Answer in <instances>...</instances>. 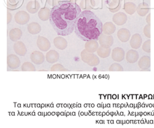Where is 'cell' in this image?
Masks as SVG:
<instances>
[{
    "label": "cell",
    "instance_id": "obj_2",
    "mask_svg": "<svg viewBox=\"0 0 154 128\" xmlns=\"http://www.w3.org/2000/svg\"><path fill=\"white\" fill-rule=\"evenodd\" d=\"M102 25L100 20L90 10L82 11L77 18L75 32L81 40L89 41L97 40L102 32Z\"/></svg>",
    "mask_w": 154,
    "mask_h": 128
},
{
    "label": "cell",
    "instance_id": "obj_6",
    "mask_svg": "<svg viewBox=\"0 0 154 128\" xmlns=\"http://www.w3.org/2000/svg\"><path fill=\"white\" fill-rule=\"evenodd\" d=\"M30 59L35 65H40L45 61V57L40 51H34L30 55Z\"/></svg>",
    "mask_w": 154,
    "mask_h": 128
},
{
    "label": "cell",
    "instance_id": "obj_9",
    "mask_svg": "<svg viewBox=\"0 0 154 128\" xmlns=\"http://www.w3.org/2000/svg\"><path fill=\"white\" fill-rule=\"evenodd\" d=\"M26 9L30 13L35 14L36 12L40 11V5L38 1H36V0H32V1H30L27 3L26 6Z\"/></svg>",
    "mask_w": 154,
    "mask_h": 128
},
{
    "label": "cell",
    "instance_id": "obj_10",
    "mask_svg": "<svg viewBox=\"0 0 154 128\" xmlns=\"http://www.w3.org/2000/svg\"><path fill=\"white\" fill-rule=\"evenodd\" d=\"M59 59V54L56 50H50L46 55V61L51 64L56 62Z\"/></svg>",
    "mask_w": 154,
    "mask_h": 128
},
{
    "label": "cell",
    "instance_id": "obj_21",
    "mask_svg": "<svg viewBox=\"0 0 154 128\" xmlns=\"http://www.w3.org/2000/svg\"><path fill=\"white\" fill-rule=\"evenodd\" d=\"M115 27L112 25L111 23H107L104 25V26H103V28H102V31H104L106 34H111L115 30Z\"/></svg>",
    "mask_w": 154,
    "mask_h": 128
},
{
    "label": "cell",
    "instance_id": "obj_14",
    "mask_svg": "<svg viewBox=\"0 0 154 128\" xmlns=\"http://www.w3.org/2000/svg\"><path fill=\"white\" fill-rule=\"evenodd\" d=\"M124 55H125V53L122 48H117L114 49L113 51L112 58L114 60L120 61L123 59Z\"/></svg>",
    "mask_w": 154,
    "mask_h": 128
},
{
    "label": "cell",
    "instance_id": "obj_29",
    "mask_svg": "<svg viewBox=\"0 0 154 128\" xmlns=\"http://www.w3.org/2000/svg\"><path fill=\"white\" fill-rule=\"evenodd\" d=\"M69 2L73 3H76L77 4V2H78V0H69Z\"/></svg>",
    "mask_w": 154,
    "mask_h": 128
},
{
    "label": "cell",
    "instance_id": "obj_24",
    "mask_svg": "<svg viewBox=\"0 0 154 128\" xmlns=\"http://www.w3.org/2000/svg\"><path fill=\"white\" fill-rule=\"evenodd\" d=\"M110 52V51L109 50H104L103 48H99V50L98 51V54L101 57L104 58V57L107 56L109 55Z\"/></svg>",
    "mask_w": 154,
    "mask_h": 128
},
{
    "label": "cell",
    "instance_id": "obj_23",
    "mask_svg": "<svg viewBox=\"0 0 154 128\" xmlns=\"http://www.w3.org/2000/svg\"><path fill=\"white\" fill-rule=\"evenodd\" d=\"M51 71H69L68 69L64 68L63 66H62L60 64H56V65H54L51 68Z\"/></svg>",
    "mask_w": 154,
    "mask_h": 128
},
{
    "label": "cell",
    "instance_id": "obj_8",
    "mask_svg": "<svg viewBox=\"0 0 154 128\" xmlns=\"http://www.w3.org/2000/svg\"><path fill=\"white\" fill-rule=\"evenodd\" d=\"M53 42L56 48L60 50H65L68 45L67 41L63 37L61 36H58L56 37L54 39Z\"/></svg>",
    "mask_w": 154,
    "mask_h": 128
},
{
    "label": "cell",
    "instance_id": "obj_18",
    "mask_svg": "<svg viewBox=\"0 0 154 128\" xmlns=\"http://www.w3.org/2000/svg\"><path fill=\"white\" fill-rule=\"evenodd\" d=\"M126 21V17L125 16V14H124L123 13H119L115 14L113 17V21L119 24V25H122L123 24H124Z\"/></svg>",
    "mask_w": 154,
    "mask_h": 128
},
{
    "label": "cell",
    "instance_id": "obj_1",
    "mask_svg": "<svg viewBox=\"0 0 154 128\" xmlns=\"http://www.w3.org/2000/svg\"><path fill=\"white\" fill-rule=\"evenodd\" d=\"M81 12L82 9L78 4L60 1L51 9L50 24L57 35H69L74 30L76 21Z\"/></svg>",
    "mask_w": 154,
    "mask_h": 128
},
{
    "label": "cell",
    "instance_id": "obj_4",
    "mask_svg": "<svg viewBox=\"0 0 154 128\" xmlns=\"http://www.w3.org/2000/svg\"><path fill=\"white\" fill-rule=\"evenodd\" d=\"M36 45L42 52H48L51 48V43L49 40L45 37L38 36L36 41Z\"/></svg>",
    "mask_w": 154,
    "mask_h": 128
},
{
    "label": "cell",
    "instance_id": "obj_17",
    "mask_svg": "<svg viewBox=\"0 0 154 128\" xmlns=\"http://www.w3.org/2000/svg\"><path fill=\"white\" fill-rule=\"evenodd\" d=\"M118 36L120 40H122V42H126L129 39V38L130 37V34L126 29H123L119 32Z\"/></svg>",
    "mask_w": 154,
    "mask_h": 128
},
{
    "label": "cell",
    "instance_id": "obj_11",
    "mask_svg": "<svg viewBox=\"0 0 154 128\" xmlns=\"http://www.w3.org/2000/svg\"><path fill=\"white\" fill-rule=\"evenodd\" d=\"M9 36L11 41L16 42L21 38L22 36V32L20 29L15 28L9 31Z\"/></svg>",
    "mask_w": 154,
    "mask_h": 128
},
{
    "label": "cell",
    "instance_id": "obj_13",
    "mask_svg": "<svg viewBox=\"0 0 154 128\" xmlns=\"http://www.w3.org/2000/svg\"><path fill=\"white\" fill-rule=\"evenodd\" d=\"M27 30L32 35H36L39 34L42 30L41 25L37 22H32L29 24L27 26Z\"/></svg>",
    "mask_w": 154,
    "mask_h": 128
},
{
    "label": "cell",
    "instance_id": "obj_5",
    "mask_svg": "<svg viewBox=\"0 0 154 128\" xmlns=\"http://www.w3.org/2000/svg\"><path fill=\"white\" fill-rule=\"evenodd\" d=\"M7 64L9 68L12 69H15L20 66V60L16 55L11 54L8 56Z\"/></svg>",
    "mask_w": 154,
    "mask_h": 128
},
{
    "label": "cell",
    "instance_id": "obj_28",
    "mask_svg": "<svg viewBox=\"0 0 154 128\" xmlns=\"http://www.w3.org/2000/svg\"><path fill=\"white\" fill-rule=\"evenodd\" d=\"M7 23L8 24H9L10 22L12 20V14L11 13H10V12L8 11V13H7Z\"/></svg>",
    "mask_w": 154,
    "mask_h": 128
},
{
    "label": "cell",
    "instance_id": "obj_7",
    "mask_svg": "<svg viewBox=\"0 0 154 128\" xmlns=\"http://www.w3.org/2000/svg\"><path fill=\"white\" fill-rule=\"evenodd\" d=\"M14 50L16 53L19 56H24L27 53V50L26 46L22 42L20 41L16 42L14 45Z\"/></svg>",
    "mask_w": 154,
    "mask_h": 128
},
{
    "label": "cell",
    "instance_id": "obj_25",
    "mask_svg": "<svg viewBox=\"0 0 154 128\" xmlns=\"http://www.w3.org/2000/svg\"><path fill=\"white\" fill-rule=\"evenodd\" d=\"M134 8H135V6L133 3H128L126 4L125 9L128 13L132 14L134 11Z\"/></svg>",
    "mask_w": 154,
    "mask_h": 128
},
{
    "label": "cell",
    "instance_id": "obj_22",
    "mask_svg": "<svg viewBox=\"0 0 154 128\" xmlns=\"http://www.w3.org/2000/svg\"><path fill=\"white\" fill-rule=\"evenodd\" d=\"M137 55V53L136 52H134L133 50H131L130 52H128L126 56V59L128 61L131 62H133L134 61H136L137 58V55Z\"/></svg>",
    "mask_w": 154,
    "mask_h": 128
},
{
    "label": "cell",
    "instance_id": "obj_16",
    "mask_svg": "<svg viewBox=\"0 0 154 128\" xmlns=\"http://www.w3.org/2000/svg\"><path fill=\"white\" fill-rule=\"evenodd\" d=\"M97 48V44L95 40L87 41L85 44V49L88 52H93Z\"/></svg>",
    "mask_w": 154,
    "mask_h": 128
},
{
    "label": "cell",
    "instance_id": "obj_3",
    "mask_svg": "<svg viewBox=\"0 0 154 128\" xmlns=\"http://www.w3.org/2000/svg\"><path fill=\"white\" fill-rule=\"evenodd\" d=\"M14 20L19 25H25L30 21V16L27 12L20 11L15 14Z\"/></svg>",
    "mask_w": 154,
    "mask_h": 128
},
{
    "label": "cell",
    "instance_id": "obj_27",
    "mask_svg": "<svg viewBox=\"0 0 154 128\" xmlns=\"http://www.w3.org/2000/svg\"><path fill=\"white\" fill-rule=\"evenodd\" d=\"M111 71H123V68L121 66H120L118 64H113V65L110 67Z\"/></svg>",
    "mask_w": 154,
    "mask_h": 128
},
{
    "label": "cell",
    "instance_id": "obj_26",
    "mask_svg": "<svg viewBox=\"0 0 154 128\" xmlns=\"http://www.w3.org/2000/svg\"><path fill=\"white\" fill-rule=\"evenodd\" d=\"M60 2V0H46L47 3L49 5L53 6V8L56 6H57Z\"/></svg>",
    "mask_w": 154,
    "mask_h": 128
},
{
    "label": "cell",
    "instance_id": "obj_15",
    "mask_svg": "<svg viewBox=\"0 0 154 128\" xmlns=\"http://www.w3.org/2000/svg\"><path fill=\"white\" fill-rule=\"evenodd\" d=\"M99 42L102 46L109 47V46H111V44L112 43V37H105L104 35H100L99 37ZM98 38V39H99Z\"/></svg>",
    "mask_w": 154,
    "mask_h": 128
},
{
    "label": "cell",
    "instance_id": "obj_20",
    "mask_svg": "<svg viewBox=\"0 0 154 128\" xmlns=\"http://www.w3.org/2000/svg\"><path fill=\"white\" fill-rule=\"evenodd\" d=\"M93 56V55L91 54H89L87 51L86 50H83V52H82L81 53V58H82V59L85 62H87L88 63L89 62V61H91V57Z\"/></svg>",
    "mask_w": 154,
    "mask_h": 128
},
{
    "label": "cell",
    "instance_id": "obj_12",
    "mask_svg": "<svg viewBox=\"0 0 154 128\" xmlns=\"http://www.w3.org/2000/svg\"><path fill=\"white\" fill-rule=\"evenodd\" d=\"M38 17L42 21L49 20L51 17V10L46 7L41 8L38 11Z\"/></svg>",
    "mask_w": 154,
    "mask_h": 128
},
{
    "label": "cell",
    "instance_id": "obj_19",
    "mask_svg": "<svg viewBox=\"0 0 154 128\" xmlns=\"http://www.w3.org/2000/svg\"><path fill=\"white\" fill-rule=\"evenodd\" d=\"M22 71H35L36 68L35 66L30 62H25L21 67Z\"/></svg>",
    "mask_w": 154,
    "mask_h": 128
}]
</instances>
